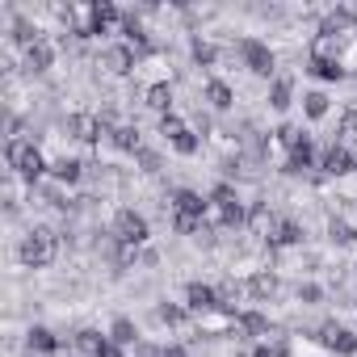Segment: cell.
Listing matches in <instances>:
<instances>
[{"label":"cell","mask_w":357,"mask_h":357,"mask_svg":"<svg viewBox=\"0 0 357 357\" xmlns=\"http://www.w3.org/2000/svg\"><path fill=\"white\" fill-rule=\"evenodd\" d=\"M5 164H9L13 176H22L30 190H34L38 181H47V172H51V155H47V147L38 143V135L5 139Z\"/></svg>","instance_id":"cell-1"},{"label":"cell","mask_w":357,"mask_h":357,"mask_svg":"<svg viewBox=\"0 0 357 357\" xmlns=\"http://www.w3.org/2000/svg\"><path fill=\"white\" fill-rule=\"evenodd\" d=\"M59 248H63L59 227H51V223H30V231H26L22 244H17V261H22V269H51L55 257H59Z\"/></svg>","instance_id":"cell-2"},{"label":"cell","mask_w":357,"mask_h":357,"mask_svg":"<svg viewBox=\"0 0 357 357\" xmlns=\"http://www.w3.org/2000/svg\"><path fill=\"white\" fill-rule=\"evenodd\" d=\"M231 51H236V59H240V68H244L248 76H257V80H265V84L278 76V51H273L265 38L240 34V38L231 43Z\"/></svg>","instance_id":"cell-3"},{"label":"cell","mask_w":357,"mask_h":357,"mask_svg":"<svg viewBox=\"0 0 357 357\" xmlns=\"http://www.w3.org/2000/svg\"><path fill=\"white\" fill-rule=\"evenodd\" d=\"M109 231H114L126 248H147V240H151V223H147V215L135 211V206H118L114 219H109Z\"/></svg>","instance_id":"cell-4"},{"label":"cell","mask_w":357,"mask_h":357,"mask_svg":"<svg viewBox=\"0 0 357 357\" xmlns=\"http://www.w3.org/2000/svg\"><path fill=\"white\" fill-rule=\"evenodd\" d=\"M97 68H101L105 76H114V80H126V76H135V68H139V51L126 47L122 38H109V43H101V51H97Z\"/></svg>","instance_id":"cell-5"},{"label":"cell","mask_w":357,"mask_h":357,"mask_svg":"<svg viewBox=\"0 0 357 357\" xmlns=\"http://www.w3.org/2000/svg\"><path fill=\"white\" fill-rule=\"evenodd\" d=\"M135 89L139 93H147V89H160V84H172L176 80V72H172V59L164 55V51H151V55H143L139 59V68H135Z\"/></svg>","instance_id":"cell-6"},{"label":"cell","mask_w":357,"mask_h":357,"mask_svg":"<svg viewBox=\"0 0 357 357\" xmlns=\"http://www.w3.org/2000/svg\"><path fill=\"white\" fill-rule=\"evenodd\" d=\"M315 336H319V344H324L332 357H357V332H353L349 324L324 319V324H315Z\"/></svg>","instance_id":"cell-7"},{"label":"cell","mask_w":357,"mask_h":357,"mask_svg":"<svg viewBox=\"0 0 357 357\" xmlns=\"http://www.w3.org/2000/svg\"><path fill=\"white\" fill-rule=\"evenodd\" d=\"M168 211H172V215H181V219H211V198H206L202 190L181 185V190H172V194H168Z\"/></svg>","instance_id":"cell-8"},{"label":"cell","mask_w":357,"mask_h":357,"mask_svg":"<svg viewBox=\"0 0 357 357\" xmlns=\"http://www.w3.org/2000/svg\"><path fill=\"white\" fill-rule=\"evenodd\" d=\"M63 344H72V340L59 336V332L47 328V324H30V328H26V353H30V357H59Z\"/></svg>","instance_id":"cell-9"},{"label":"cell","mask_w":357,"mask_h":357,"mask_svg":"<svg viewBox=\"0 0 357 357\" xmlns=\"http://www.w3.org/2000/svg\"><path fill=\"white\" fill-rule=\"evenodd\" d=\"M202 101H206V109L211 114H231L236 109V84L227 80V76H206L202 80Z\"/></svg>","instance_id":"cell-10"},{"label":"cell","mask_w":357,"mask_h":357,"mask_svg":"<svg viewBox=\"0 0 357 357\" xmlns=\"http://www.w3.org/2000/svg\"><path fill=\"white\" fill-rule=\"evenodd\" d=\"M223 51H227V47H219L211 34H202V30H198V34H190V59H194V68H202L206 76H215V72H219Z\"/></svg>","instance_id":"cell-11"},{"label":"cell","mask_w":357,"mask_h":357,"mask_svg":"<svg viewBox=\"0 0 357 357\" xmlns=\"http://www.w3.org/2000/svg\"><path fill=\"white\" fill-rule=\"evenodd\" d=\"M185 307H190V315H194V319H198V315L219 311V307H223V303H219V286H211V282H202V278L185 282Z\"/></svg>","instance_id":"cell-12"},{"label":"cell","mask_w":357,"mask_h":357,"mask_svg":"<svg viewBox=\"0 0 357 357\" xmlns=\"http://www.w3.org/2000/svg\"><path fill=\"white\" fill-rule=\"evenodd\" d=\"M47 176H51V181H59L63 190H76L84 176H89V164L68 151V155H55V160H51V172H47Z\"/></svg>","instance_id":"cell-13"},{"label":"cell","mask_w":357,"mask_h":357,"mask_svg":"<svg viewBox=\"0 0 357 357\" xmlns=\"http://www.w3.org/2000/svg\"><path fill=\"white\" fill-rule=\"evenodd\" d=\"M194 315H190V307L185 303H172V298H160L155 307H151V315H147V324L151 328H168V332H176V328H185Z\"/></svg>","instance_id":"cell-14"},{"label":"cell","mask_w":357,"mask_h":357,"mask_svg":"<svg viewBox=\"0 0 357 357\" xmlns=\"http://www.w3.org/2000/svg\"><path fill=\"white\" fill-rule=\"evenodd\" d=\"M294 105V76L290 72H278L269 84H265V109L269 114H286Z\"/></svg>","instance_id":"cell-15"},{"label":"cell","mask_w":357,"mask_h":357,"mask_svg":"<svg viewBox=\"0 0 357 357\" xmlns=\"http://www.w3.org/2000/svg\"><path fill=\"white\" fill-rule=\"evenodd\" d=\"M244 286H248V298H252V303H278V294H282V273L269 265V269L252 273Z\"/></svg>","instance_id":"cell-16"},{"label":"cell","mask_w":357,"mask_h":357,"mask_svg":"<svg viewBox=\"0 0 357 357\" xmlns=\"http://www.w3.org/2000/svg\"><path fill=\"white\" fill-rule=\"evenodd\" d=\"M26 76H47L51 68H55V43L51 38H43L38 47H30V51H22V63H17Z\"/></svg>","instance_id":"cell-17"},{"label":"cell","mask_w":357,"mask_h":357,"mask_svg":"<svg viewBox=\"0 0 357 357\" xmlns=\"http://www.w3.org/2000/svg\"><path fill=\"white\" fill-rule=\"evenodd\" d=\"M324 236L332 248H357V223L349 215H328L324 219Z\"/></svg>","instance_id":"cell-18"},{"label":"cell","mask_w":357,"mask_h":357,"mask_svg":"<svg viewBox=\"0 0 357 357\" xmlns=\"http://www.w3.org/2000/svg\"><path fill=\"white\" fill-rule=\"evenodd\" d=\"M319 172L328 176V181H344V176L353 172V160H349L336 143H328V147L319 151Z\"/></svg>","instance_id":"cell-19"},{"label":"cell","mask_w":357,"mask_h":357,"mask_svg":"<svg viewBox=\"0 0 357 357\" xmlns=\"http://www.w3.org/2000/svg\"><path fill=\"white\" fill-rule=\"evenodd\" d=\"M307 143H311V135H307L298 122H282V126L273 130V147H278V151H286V155H290V151H298V147H307Z\"/></svg>","instance_id":"cell-20"},{"label":"cell","mask_w":357,"mask_h":357,"mask_svg":"<svg viewBox=\"0 0 357 357\" xmlns=\"http://www.w3.org/2000/svg\"><path fill=\"white\" fill-rule=\"evenodd\" d=\"M143 105H147L155 118H164V114H176V89H172V84L147 89V93H143Z\"/></svg>","instance_id":"cell-21"},{"label":"cell","mask_w":357,"mask_h":357,"mask_svg":"<svg viewBox=\"0 0 357 357\" xmlns=\"http://www.w3.org/2000/svg\"><path fill=\"white\" fill-rule=\"evenodd\" d=\"M307 76H315L319 84H336V80H344V63L340 59H311L307 55V68H303Z\"/></svg>","instance_id":"cell-22"},{"label":"cell","mask_w":357,"mask_h":357,"mask_svg":"<svg viewBox=\"0 0 357 357\" xmlns=\"http://www.w3.org/2000/svg\"><path fill=\"white\" fill-rule=\"evenodd\" d=\"M109 340L122 344V349H135V344L143 340V332H139V324H135L130 315H114V324H109Z\"/></svg>","instance_id":"cell-23"},{"label":"cell","mask_w":357,"mask_h":357,"mask_svg":"<svg viewBox=\"0 0 357 357\" xmlns=\"http://www.w3.org/2000/svg\"><path fill=\"white\" fill-rule=\"evenodd\" d=\"M105 340H109V332H97V328H76V332H72V349H76L80 357H97Z\"/></svg>","instance_id":"cell-24"},{"label":"cell","mask_w":357,"mask_h":357,"mask_svg":"<svg viewBox=\"0 0 357 357\" xmlns=\"http://www.w3.org/2000/svg\"><path fill=\"white\" fill-rule=\"evenodd\" d=\"M298 105H303V118H307V122H319V118H328V114H332V97H328L324 89L303 93V101H298Z\"/></svg>","instance_id":"cell-25"},{"label":"cell","mask_w":357,"mask_h":357,"mask_svg":"<svg viewBox=\"0 0 357 357\" xmlns=\"http://www.w3.org/2000/svg\"><path fill=\"white\" fill-rule=\"evenodd\" d=\"M168 147H172L176 155H185V160H194V155L202 151V135H198L194 126H185V130H176V135L168 139Z\"/></svg>","instance_id":"cell-26"},{"label":"cell","mask_w":357,"mask_h":357,"mask_svg":"<svg viewBox=\"0 0 357 357\" xmlns=\"http://www.w3.org/2000/svg\"><path fill=\"white\" fill-rule=\"evenodd\" d=\"M290 294H294V303H298V307H319V303L328 298V290H324L319 282H311V278H298Z\"/></svg>","instance_id":"cell-27"},{"label":"cell","mask_w":357,"mask_h":357,"mask_svg":"<svg viewBox=\"0 0 357 357\" xmlns=\"http://www.w3.org/2000/svg\"><path fill=\"white\" fill-rule=\"evenodd\" d=\"M135 168H139L143 176H160V172H164V160H160V151L139 147V151H135Z\"/></svg>","instance_id":"cell-28"},{"label":"cell","mask_w":357,"mask_h":357,"mask_svg":"<svg viewBox=\"0 0 357 357\" xmlns=\"http://www.w3.org/2000/svg\"><path fill=\"white\" fill-rule=\"evenodd\" d=\"M185 126H190V122H185L181 114H164V118H160V135H164V143H168L176 130H185Z\"/></svg>","instance_id":"cell-29"},{"label":"cell","mask_w":357,"mask_h":357,"mask_svg":"<svg viewBox=\"0 0 357 357\" xmlns=\"http://www.w3.org/2000/svg\"><path fill=\"white\" fill-rule=\"evenodd\" d=\"M130 353H135V357H164V344H155V340H147V336H143Z\"/></svg>","instance_id":"cell-30"},{"label":"cell","mask_w":357,"mask_h":357,"mask_svg":"<svg viewBox=\"0 0 357 357\" xmlns=\"http://www.w3.org/2000/svg\"><path fill=\"white\" fill-rule=\"evenodd\" d=\"M164 357H194L190 340H164Z\"/></svg>","instance_id":"cell-31"},{"label":"cell","mask_w":357,"mask_h":357,"mask_svg":"<svg viewBox=\"0 0 357 357\" xmlns=\"http://www.w3.org/2000/svg\"><path fill=\"white\" fill-rule=\"evenodd\" d=\"M97 357H126V349H122V344H114V340H105Z\"/></svg>","instance_id":"cell-32"},{"label":"cell","mask_w":357,"mask_h":357,"mask_svg":"<svg viewBox=\"0 0 357 357\" xmlns=\"http://www.w3.org/2000/svg\"><path fill=\"white\" fill-rule=\"evenodd\" d=\"M353 298H357V294H353Z\"/></svg>","instance_id":"cell-33"}]
</instances>
